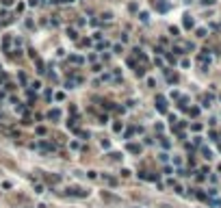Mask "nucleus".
Masks as SVG:
<instances>
[{
	"mask_svg": "<svg viewBox=\"0 0 221 208\" xmlns=\"http://www.w3.org/2000/svg\"><path fill=\"white\" fill-rule=\"evenodd\" d=\"M210 50H202L200 54H197V65H200L202 72H208V65H210V54H208Z\"/></svg>",
	"mask_w": 221,
	"mask_h": 208,
	"instance_id": "f257e3e1",
	"label": "nucleus"
},
{
	"mask_svg": "<svg viewBox=\"0 0 221 208\" xmlns=\"http://www.w3.org/2000/svg\"><path fill=\"white\" fill-rule=\"evenodd\" d=\"M67 195H74V197H87L89 191H87V189H80V187H69L67 189Z\"/></svg>",
	"mask_w": 221,
	"mask_h": 208,
	"instance_id": "f03ea898",
	"label": "nucleus"
},
{
	"mask_svg": "<svg viewBox=\"0 0 221 208\" xmlns=\"http://www.w3.org/2000/svg\"><path fill=\"white\" fill-rule=\"evenodd\" d=\"M154 102H156V108H158V113H167V98H165V96H161V93H158Z\"/></svg>",
	"mask_w": 221,
	"mask_h": 208,
	"instance_id": "7ed1b4c3",
	"label": "nucleus"
},
{
	"mask_svg": "<svg viewBox=\"0 0 221 208\" xmlns=\"http://www.w3.org/2000/svg\"><path fill=\"white\" fill-rule=\"evenodd\" d=\"M35 147H37V150H43V152H54V150H57V145H54V143H48V141H39Z\"/></svg>",
	"mask_w": 221,
	"mask_h": 208,
	"instance_id": "20e7f679",
	"label": "nucleus"
},
{
	"mask_svg": "<svg viewBox=\"0 0 221 208\" xmlns=\"http://www.w3.org/2000/svg\"><path fill=\"white\" fill-rule=\"evenodd\" d=\"M126 150H128L130 154H141V152H143V147H141L139 143H128V145H126Z\"/></svg>",
	"mask_w": 221,
	"mask_h": 208,
	"instance_id": "39448f33",
	"label": "nucleus"
},
{
	"mask_svg": "<svg viewBox=\"0 0 221 208\" xmlns=\"http://www.w3.org/2000/svg\"><path fill=\"white\" fill-rule=\"evenodd\" d=\"M171 4L169 2H163V0H156V11H161V13H167Z\"/></svg>",
	"mask_w": 221,
	"mask_h": 208,
	"instance_id": "423d86ee",
	"label": "nucleus"
},
{
	"mask_svg": "<svg viewBox=\"0 0 221 208\" xmlns=\"http://www.w3.org/2000/svg\"><path fill=\"white\" fill-rule=\"evenodd\" d=\"M48 119L59 122V119H61V111H59V108H50V111H48Z\"/></svg>",
	"mask_w": 221,
	"mask_h": 208,
	"instance_id": "0eeeda50",
	"label": "nucleus"
},
{
	"mask_svg": "<svg viewBox=\"0 0 221 208\" xmlns=\"http://www.w3.org/2000/svg\"><path fill=\"white\" fill-rule=\"evenodd\" d=\"M11 41H13V37H11V35H4V39H2V48H4V52H11Z\"/></svg>",
	"mask_w": 221,
	"mask_h": 208,
	"instance_id": "6e6552de",
	"label": "nucleus"
},
{
	"mask_svg": "<svg viewBox=\"0 0 221 208\" xmlns=\"http://www.w3.org/2000/svg\"><path fill=\"white\" fill-rule=\"evenodd\" d=\"M69 63H74V65H82V63H85V59H82L80 54H69Z\"/></svg>",
	"mask_w": 221,
	"mask_h": 208,
	"instance_id": "1a4fd4ad",
	"label": "nucleus"
},
{
	"mask_svg": "<svg viewBox=\"0 0 221 208\" xmlns=\"http://www.w3.org/2000/svg\"><path fill=\"white\" fill-rule=\"evenodd\" d=\"M182 24H184V28H193V26H195V22H193V18H191V15H184Z\"/></svg>",
	"mask_w": 221,
	"mask_h": 208,
	"instance_id": "9d476101",
	"label": "nucleus"
},
{
	"mask_svg": "<svg viewBox=\"0 0 221 208\" xmlns=\"http://www.w3.org/2000/svg\"><path fill=\"white\" fill-rule=\"evenodd\" d=\"M135 74L139 76V78H143V76H145V65H137V67H135Z\"/></svg>",
	"mask_w": 221,
	"mask_h": 208,
	"instance_id": "9b49d317",
	"label": "nucleus"
},
{
	"mask_svg": "<svg viewBox=\"0 0 221 208\" xmlns=\"http://www.w3.org/2000/svg\"><path fill=\"white\" fill-rule=\"evenodd\" d=\"M210 102H212V96H202V106H204V108L210 106Z\"/></svg>",
	"mask_w": 221,
	"mask_h": 208,
	"instance_id": "f8f14e48",
	"label": "nucleus"
},
{
	"mask_svg": "<svg viewBox=\"0 0 221 208\" xmlns=\"http://www.w3.org/2000/svg\"><path fill=\"white\" fill-rule=\"evenodd\" d=\"M67 37L72 41H78V33H76V28H67Z\"/></svg>",
	"mask_w": 221,
	"mask_h": 208,
	"instance_id": "ddd939ff",
	"label": "nucleus"
},
{
	"mask_svg": "<svg viewBox=\"0 0 221 208\" xmlns=\"http://www.w3.org/2000/svg\"><path fill=\"white\" fill-rule=\"evenodd\" d=\"M35 63H37V67H39V69H37V72H39V74H43V72H46V65H43V61H41L39 57L35 59Z\"/></svg>",
	"mask_w": 221,
	"mask_h": 208,
	"instance_id": "4468645a",
	"label": "nucleus"
},
{
	"mask_svg": "<svg viewBox=\"0 0 221 208\" xmlns=\"http://www.w3.org/2000/svg\"><path fill=\"white\" fill-rule=\"evenodd\" d=\"M167 80H169L171 85H176V83H178L180 78H178V74H171V72H167Z\"/></svg>",
	"mask_w": 221,
	"mask_h": 208,
	"instance_id": "2eb2a0df",
	"label": "nucleus"
},
{
	"mask_svg": "<svg viewBox=\"0 0 221 208\" xmlns=\"http://www.w3.org/2000/svg\"><path fill=\"white\" fill-rule=\"evenodd\" d=\"M206 202H208V204H210V206H215V208H221V200H215V197H208Z\"/></svg>",
	"mask_w": 221,
	"mask_h": 208,
	"instance_id": "dca6fc26",
	"label": "nucleus"
},
{
	"mask_svg": "<svg viewBox=\"0 0 221 208\" xmlns=\"http://www.w3.org/2000/svg\"><path fill=\"white\" fill-rule=\"evenodd\" d=\"M102 200H108V202H117V197H115V195H110V193H106V191H102Z\"/></svg>",
	"mask_w": 221,
	"mask_h": 208,
	"instance_id": "f3484780",
	"label": "nucleus"
},
{
	"mask_svg": "<svg viewBox=\"0 0 221 208\" xmlns=\"http://www.w3.org/2000/svg\"><path fill=\"white\" fill-rule=\"evenodd\" d=\"M202 154H204V158H208V161L212 158V152L208 150V147H202Z\"/></svg>",
	"mask_w": 221,
	"mask_h": 208,
	"instance_id": "a211bd4d",
	"label": "nucleus"
},
{
	"mask_svg": "<svg viewBox=\"0 0 221 208\" xmlns=\"http://www.w3.org/2000/svg\"><path fill=\"white\" fill-rule=\"evenodd\" d=\"M113 52L115 54H121V52H124V46H121V43H115V46H113Z\"/></svg>",
	"mask_w": 221,
	"mask_h": 208,
	"instance_id": "6ab92c4d",
	"label": "nucleus"
},
{
	"mask_svg": "<svg viewBox=\"0 0 221 208\" xmlns=\"http://www.w3.org/2000/svg\"><path fill=\"white\" fill-rule=\"evenodd\" d=\"M30 91H37V89H41V83L39 80H35V83H30V87H28Z\"/></svg>",
	"mask_w": 221,
	"mask_h": 208,
	"instance_id": "aec40b11",
	"label": "nucleus"
},
{
	"mask_svg": "<svg viewBox=\"0 0 221 208\" xmlns=\"http://www.w3.org/2000/svg\"><path fill=\"white\" fill-rule=\"evenodd\" d=\"M121 158H124V156H121L119 152H113V154H110V161H121Z\"/></svg>",
	"mask_w": 221,
	"mask_h": 208,
	"instance_id": "412c9836",
	"label": "nucleus"
},
{
	"mask_svg": "<svg viewBox=\"0 0 221 208\" xmlns=\"http://www.w3.org/2000/svg\"><path fill=\"white\" fill-rule=\"evenodd\" d=\"M35 132L39 134V137H43V134H46V128H43V126H37V128H35Z\"/></svg>",
	"mask_w": 221,
	"mask_h": 208,
	"instance_id": "4be33fe9",
	"label": "nucleus"
},
{
	"mask_svg": "<svg viewBox=\"0 0 221 208\" xmlns=\"http://www.w3.org/2000/svg\"><path fill=\"white\" fill-rule=\"evenodd\" d=\"M139 20H141V22H147V20H150V15H147L145 11H141V13H139Z\"/></svg>",
	"mask_w": 221,
	"mask_h": 208,
	"instance_id": "5701e85b",
	"label": "nucleus"
},
{
	"mask_svg": "<svg viewBox=\"0 0 221 208\" xmlns=\"http://www.w3.org/2000/svg\"><path fill=\"white\" fill-rule=\"evenodd\" d=\"M135 132H137V128H128V130H126V134H124V137H126V139H130V137L135 134Z\"/></svg>",
	"mask_w": 221,
	"mask_h": 208,
	"instance_id": "b1692460",
	"label": "nucleus"
},
{
	"mask_svg": "<svg viewBox=\"0 0 221 208\" xmlns=\"http://www.w3.org/2000/svg\"><path fill=\"white\" fill-rule=\"evenodd\" d=\"M161 145L165 147V150H167V147L171 145V143H169V141H167V137H161Z\"/></svg>",
	"mask_w": 221,
	"mask_h": 208,
	"instance_id": "393cba45",
	"label": "nucleus"
},
{
	"mask_svg": "<svg viewBox=\"0 0 221 208\" xmlns=\"http://www.w3.org/2000/svg\"><path fill=\"white\" fill-rule=\"evenodd\" d=\"M130 173H132L130 169H121V173H119V176H121V178H130Z\"/></svg>",
	"mask_w": 221,
	"mask_h": 208,
	"instance_id": "a878e982",
	"label": "nucleus"
},
{
	"mask_svg": "<svg viewBox=\"0 0 221 208\" xmlns=\"http://www.w3.org/2000/svg\"><path fill=\"white\" fill-rule=\"evenodd\" d=\"M169 33H171V35H174V37H178V33H180V28H178V26H171V28H169Z\"/></svg>",
	"mask_w": 221,
	"mask_h": 208,
	"instance_id": "bb28decb",
	"label": "nucleus"
},
{
	"mask_svg": "<svg viewBox=\"0 0 221 208\" xmlns=\"http://www.w3.org/2000/svg\"><path fill=\"white\" fill-rule=\"evenodd\" d=\"M189 113L193 115V117H197V115H200V108H197V106H193V108H189Z\"/></svg>",
	"mask_w": 221,
	"mask_h": 208,
	"instance_id": "cd10ccee",
	"label": "nucleus"
},
{
	"mask_svg": "<svg viewBox=\"0 0 221 208\" xmlns=\"http://www.w3.org/2000/svg\"><path fill=\"white\" fill-rule=\"evenodd\" d=\"M195 197H197V200H208V195H206V193H202V191H197Z\"/></svg>",
	"mask_w": 221,
	"mask_h": 208,
	"instance_id": "c85d7f7f",
	"label": "nucleus"
},
{
	"mask_svg": "<svg viewBox=\"0 0 221 208\" xmlns=\"http://www.w3.org/2000/svg\"><path fill=\"white\" fill-rule=\"evenodd\" d=\"M195 35H197V37H206V28H197Z\"/></svg>",
	"mask_w": 221,
	"mask_h": 208,
	"instance_id": "c756f323",
	"label": "nucleus"
},
{
	"mask_svg": "<svg viewBox=\"0 0 221 208\" xmlns=\"http://www.w3.org/2000/svg\"><path fill=\"white\" fill-rule=\"evenodd\" d=\"M13 2H15V0H0V4H2V7H11Z\"/></svg>",
	"mask_w": 221,
	"mask_h": 208,
	"instance_id": "7c9ffc66",
	"label": "nucleus"
},
{
	"mask_svg": "<svg viewBox=\"0 0 221 208\" xmlns=\"http://www.w3.org/2000/svg\"><path fill=\"white\" fill-rule=\"evenodd\" d=\"M191 130H193V132H200V130H202V124H193Z\"/></svg>",
	"mask_w": 221,
	"mask_h": 208,
	"instance_id": "2f4dec72",
	"label": "nucleus"
},
{
	"mask_svg": "<svg viewBox=\"0 0 221 208\" xmlns=\"http://www.w3.org/2000/svg\"><path fill=\"white\" fill-rule=\"evenodd\" d=\"M35 193H43V184H39V182L35 184Z\"/></svg>",
	"mask_w": 221,
	"mask_h": 208,
	"instance_id": "473e14b6",
	"label": "nucleus"
},
{
	"mask_svg": "<svg viewBox=\"0 0 221 208\" xmlns=\"http://www.w3.org/2000/svg\"><path fill=\"white\" fill-rule=\"evenodd\" d=\"M78 46H91L89 39H78Z\"/></svg>",
	"mask_w": 221,
	"mask_h": 208,
	"instance_id": "72a5a7b5",
	"label": "nucleus"
},
{
	"mask_svg": "<svg viewBox=\"0 0 221 208\" xmlns=\"http://www.w3.org/2000/svg\"><path fill=\"white\" fill-rule=\"evenodd\" d=\"M104 180H106L108 184H117V180H115V178H110V176H104Z\"/></svg>",
	"mask_w": 221,
	"mask_h": 208,
	"instance_id": "f704fd0d",
	"label": "nucleus"
},
{
	"mask_svg": "<svg viewBox=\"0 0 221 208\" xmlns=\"http://www.w3.org/2000/svg\"><path fill=\"white\" fill-rule=\"evenodd\" d=\"M39 4H41L39 0H28V7H39Z\"/></svg>",
	"mask_w": 221,
	"mask_h": 208,
	"instance_id": "c9c22d12",
	"label": "nucleus"
},
{
	"mask_svg": "<svg viewBox=\"0 0 221 208\" xmlns=\"http://www.w3.org/2000/svg\"><path fill=\"white\" fill-rule=\"evenodd\" d=\"M121 128H124V126H121L119 122H117V124H115V126H113V130H115V132H121Z\"/></svg>",
	"mask_w": 221,
	"mask_h": 208,
	"instance_id": "e433bc0d",
	"label": "nucleus"
},
{
	"mask_svg": "<svg viewBox=\"0 0 221 208\" xmlns=\"http://www.w3.org/2000/svg\"><path fill=\"white\" fill-rule=\"evenodd\" d=\"M102 18H104V20H113V13H110V11H106V13H102Z\"/></svg>",
	"mask_w": 221,
	"mask_h": 208,
	"instance_id": "4c0bfd02",
	"label": "nucleus"
},
{
	"mask_svg": "<svg viewBox=\"0 0 221 208\" xmlns=\"http://www.w3.org/2000/svg\"><path fill=\"white\" fill-rule=\"evenodd\" d=\"M128 9L132 11V13H135V11H137V9H139V7H137V2H130V4H128Z\"/></svg>",
	"mask_w": 221,
	"mask_h": 208,
	"instance_id": "58836bf2",
	"label": "nucleus"
},
{
	"mask_svg": "<svg viewBox=\"0 0 221 208\" xmlns=\"http://www.w3.org/2000/svg\"><path fill=\"white\" fill-rule=\"evenodd\" d=\"M158 158H161V161H163V163H167V161H169V156H167V154H165V152H163V154H158Z\"/></svg>",
	"mask_w": 221,
	"mask_h": 208,
	"instance_id": "ea45409f",
	"label": "nucleus"
},
{
	"mask_svg": "<svg viewBox=\"0 0 221 208\" xmlns=\"http://www.w3.org/2000/svg\"><path fill=\"white\" fill-rule=\"evenodd\" d=\"M78 134L82 137V139H89V132H85V130H78Z\"/></svg>",
	"mask_w": 221,
	"mask_h": 208,
	"instance_id": "a19ab883",
	"label": "nucleus"
},
{
	"mask_svg": "<svg viewBox=\"0 0 221 208\" xmlns=\"http://www.w3.org/2000/svg\"><path fill=\"white\" fill-rule=\"evenodd\" d=\"M18 78H20V83H22V85H26V74H20Z\"/></svg>",
	"mask_w": 221,
	"mask_h": 208,
	"instance_id": "79ce46f5",
	"label": "nucleus"
},
{
	"mask_svg": "<svg viewBox=\"0 0 221 208\" xmlns=\"http://www.w3.org/2000/svg\"><path fill=\"white\" fill-rule=\"evenodd\" d=\"M63 98H65V96L61 93V91H59V93H54V100H59V102H61V100H63Z\"/></svg>",
	"mask_w": 221,
	"mask_h": 208,
	"instance_id": "37998d69",
	"label": "nucleus"
},
{
	"mask_svg": "<svg viewBox=\"0 0 221 208\" xmlns=\"http://www.w3.org/2000/svg\"><path fill=\"white\" fill-rule=\"evenodd\" d=\"M102 147H104V150H108V147H110V143H108L106 139H102Z\"/></svg>",
	"mask_w": 221,
	"mask_h": 208,
	"instance_id": "c03bdc74",
	"label": "nucleus"
},
{
	"mask_svg": "<svg viewBox=\"0 0 221 208\" xmlns=\"http://www.w3.org/2000/svg\"><path fill=\"white\" fill-rule=\"evenodd\" d=\"M204 4H215V0H202Z\"/></svg>",
	"mask_w": 221,
	"mask_h": 208,
	"instance_id": "a18cd8bd",
	"label": "nucleus"
}]
</instances>
